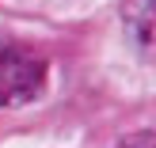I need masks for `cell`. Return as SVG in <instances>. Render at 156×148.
<instances>
[{
    "label": "cell",
    "instance_id": "6da1fadb",
    "mask_svg": "<svg viewBox=\"0 0 156 148\" xmlns=\"http://www.w3.org/2000/svg\"><path fill=\"white\" fill-rule=\"evenodd\" d=\"M46 57L15 38H0V110L27 106L46 91Z\"/></svg>",
    "mask_w": 156,
    "mask_h": 148
},
{
    "label": "cell",
    "instance_id": "7a4b0ae2",
    "mask_svg": "<svg viewBox=\"0 0 156 148\" xmlns=\"http://www.w3.org/2000/svg\"><path fill=\"white\" fill-rule=\"evenodd\" d=\"M114 148H156V129H141V133H129L126 141H118Z\"/></svg>",
    "mask_w": 156,
    "mask_h": 148
},
{
    "label": "cell",
    "instance_id": "3957f363",
    "mask_svg": "<svg viewBox=\"0 0 156 148\" xmlns=\"http://www.w3.org/2000/svg\"><path fill=\"white\" fill-rule=\"evenodd\" d=\"M141 4H145V8H149V12L156 15V0H141Z\"/></svg>",
    "mask_w": 156,
    "mask_h": 148
}]
</instances>
